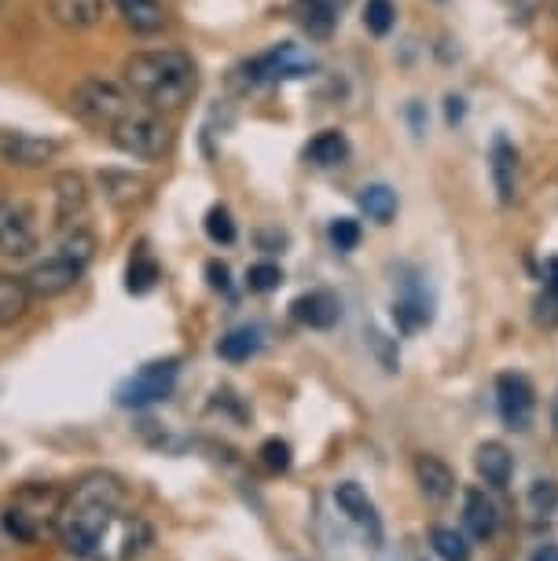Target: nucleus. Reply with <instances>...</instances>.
I'll return each instance as SVG.
<instances>
[{"label":"nucleus","mask_w":558,"mask_h":561,"mask_svg":"<svg viewBox=\"0 0 558 561\" xmlns=\"http://www.w3.org/2000/svg\"><path fill=\"white\" fill-rule=\"evenodd\" d=\"M125 481L118 473L92 470L67 489L56 517V536L67 554L81 561H111L114 536L125 522Z\"/></svg>","instance_id":"1"},{"label":"nucleus","mask_w":558,"mask_h":561,"mask_svg":"<svg viewBox=\"0 0 558 561\" xmlns=\"http://www.w3.org/2000/svg\"><path fill=\"white\" fill-rule=\"evenodd\" d=\"M122 81L151 111H176L192 100L198 70L192 56H184V51L158 48V51H136V56L125 59Z\"/></svg>","instance_id":"2"},{"label":"nucleus","mask_w":558,"mask_h":561,"mask_svg":"<svg viewBox=\"0 0 558 561\" xmlns=\"http://www.w3.org/2000/svg\"><path fill=\"white\" fill-rule=\"evenodd\" d=\"M62 489L56 484H23L8 506L0 511V528L15 543H37L45 528H56L59 506H62Z\"/></svg>","instance_id":"3"},{"label":"nucleus","mask_w":558,"mask_h":561,"mask_svg":"<svg viewBox=\"0 0 558 561\" xmlns=\"http://www.w3.org/2000/svg\"><path fill=\"white\" fill-rule=\"evenodd\" d=\"M133 107H136V96L125 89V81L118 84L111 78H86L73 84V92H70V111L86 125H92V129L111 133V125L122 122Z\"/></svg>","instance_id":"4"},{"label":"nucleus","mask_w":558,"mask_h":561,"mask_svg":"<svg viewBox=\"0 0 558 561\" xmlns=\"http://www.w3.org/2000/svg\"><path fill=\"white\" fill-rule=\"evenodd\" d=\"M111 144L118 147L122 154L151 162V158H162L170 151V125L151 111L133 107L122 122L111 125Z\"/></svg>","instance_id":"5"},{"label":"nucleus","mask_w":558,"mask_h":561,"mask_svg":"<svg viewBox=\"0 0 558 561\" xmlns=\"http://www.w3.org/2000/svg\"><path fill=\"white\" fill-rule=\"evenodd\" d=\"M176 378H181V359H151V364H144L136 370L133 378H125L118 386V408H129V411H144L151 404H162V400H170Z\"/></svg>","instance_id":"6"},{"label":"nucleus","mask_w":558,"mask_h":561,"mask_svg":"<svg viewBox=\"0 0 558 561\" xmlns=\"http://www.w3.org/2000/svg\"><path fill=\"white\" fill-rule=\"evenodd\" d=\"M497 408H500V419L508 430H514V433L529 430L533 415H536V389L529 378L519 375V370H503V375H497Z\"/></svg>","instance_id":"7"},{"label":"nucleus","mask_w":558,"mask_h":561,"mask_svg":"<svg viewBox=\"0 0 558 561\" xmlns=\"http://www.w3.org/2000/svg\"><path fill=\"white\" fill-rule=\"evenodd\" d=\"M81 275H86V264L70 261L67 253H52V257L37 261L34 268L26 272V287L34 298L41 301H52V298H62V294H70L73 287L81 283Z\"/></svg>","instance_id":"8"},{"label":"nucleus","mask_w":558,"mask_h":561,"mask_svg":"<svg viewBox=\"0 0 558 561\" xmlns=\"http://www.w3.org/2000/svg\"><path fill=\"white\" fill-rule=\"evenodd\" d=\"M37 250V225L26 203L0 195V253L4 257H30Z\"/></svg>","instance_id":"9"},{"label":"nucleus","mask_w":558,"mask_h":561,"mask_svg":"<svg viewBox=\"0 0 558 561\" xmlns=\"http://www.w3.org/2000/svg\"><path fill=\"white\" fill-rule=\"evenodd\" d=\"M62 144L34 133H0V162L15 169H45L59 158Z\"/></svg>","instance_id":"10"},{"label":"nucleus","mask_w":558,"mask_h":561,"mask_svg":"<svg viewBox=\"0 0 558 561\" xmlns=\"http://www.w3.org/2000/svg\"><path fill=\"white\" fill-rule=\"evenodd\" d=\"M316 67L312 56H305L301 48L280 45L272 51H261L258 59L247 62V78L250 81H287V78H305Z\"/></svg>","instance_id":"11"},{"label":"nucleus","mask_w":558,"mask_h":561,"mask_svg":"<svg viewBox=\"0 0 558 561\" xmlns=\"http://www.w3.org/2000/svg\"><path fill=\"white\" fill-rule=\"evenodd\" d=\"M89 214V184L81 173H59L52 180V220L56 228H73Z\"/></svg>","instance_id":"12"},{"label":"nucleus","mask_w":558,"mask_h":561,"mask_svg":"<svg viewBox=\"0 0 558 561\" xmlns=\"http://www.w3.org/2000/svg\"><path fill=\"white\" fill-rule=\"evenodd\" d=\"M291 316L309 331H331L342 320V301L331 290H309L291 305Z\"/></svg>","instance_id":"13"},{"label":"nucleus","mask_w":558,"mask_h":561,"mask_svg":"<svg viewBox=\"0 0 558 561\" xmlns=\"http://www.w3.org/2000/svg\"><path fill=\"white\" fill-rule=\"evenodd\" d=\"M34 294L26 287V275L0 272V331H12L30 316Z\"/></svg>","instance_id":"14"},{"label":"nucleus","mask_w":558,"mask_h":561,"mask_svg":"<svg viewBox=\"0 0 558 561\" xmlns=\"http://www.w3.org/2000/svg\"><path fill=\"white\" fill-rule=\"evenodd\" d=\"M489 169H492V184H497L500 203H514L519 195V151L508 136H497L489 151Z\"/></svg>","instance_id":"15"},{"label":"nucleus","mask_w":558,"mask_h":561,"mask_svg":"<svg viewBox=\"0 0 558 561\" xmlns=\"http://www.w3.org/2000/svg\"><path fill=\"white\" fill-rule=\"evenodd\" d=\"M48 15L62 30H92L107 15V0H48Z\"/></svg>","instance_id":"16"},{"label":"nucleus","mask_w":558,"mask_h":561,"mask_svg":"<svg viewBox=\"0 0 558 561\" xmlns=\"http://www.w3.org/2000/svg\"><path fill=\"white\" fill-rule=\"evenodd\" d=\"M415 481H419V492H423L430 503H445L452 500V492H456V473H452V466L445 459H437V455H419Z\"/></svg>","instance_id":"17"},{"label":"nucleus","mask_w":558,"mask_h":561,"mask_svg":"<svg viewBox=\"0 0 558 561\" xmlns=\"http://www.w3.org/2000/svg\"><path fill=\"white\" fill-rule=\"evenodd\" d=\"M334 503H339V511H342L345 517H350V522L364 525L367 533H372L375 547H378V539H383V528H378L375 503L367 500V492L361 489V484H356V481H342L339 489H334Z\"/></svg>","instance_id":"18"},{"label":"nucleus","mask_w":558,"mask_h":561,"mask_svg":"<svg viewBox=\"0 0 558 561\" xmlns=\"http://www.w3.org/2000/svg\"><path fill=\"white\" fill-rule=\"evenodd\" d=\"M497 525H500L497 503H492L486 492L481 489L463 492V528H467L474 539H492L497 536Z\"/></svg>","instance_id":"19"},{"label":"nucleus","mask_w":558,"mask_h":561,"mask_svg":"<svg viewBox=\"0 0 558 561\" xmlns=\"http://www.w3.org/2000/svg\"><path fill=\"white\" fill-rule=\"evenodd\" d=\"M474 470H478V478L492 484V489H508L511 473H514V459L500 440H486L474 451Z\"/></svg>","instance_id":"20"},{"label":"nucleus","mask_w":558,"mask_h":561,"mask_svg":"<svg viewBox=\"0 0 558 561\" xmlns=\"http://www.w3.org/2000/svg\"><path fill=\"white\" fill-rule=\"evenodd\" d=\"M100 187L107 195V203L118 209H129L147 195V180L140 173H133V169H103Z\"/></svg>","instance_id":"21"},{"label":"nucleus","mask_w":558,"mask_h":561,"mask_svg":"<svg viewBox=\"0 0 558 561\" xmlns=\"http://www.w3.org/2000/svg\"><path fill=\"white\" fill-rule=\"evenodd\" d=\"M294 19L312 41H328L334 34V8L328 0H294Z\"/></svg>","instance_id":"22"},{"label":"nucleus","mask_w":558,"mask_h":561,"mask_svg":"<svg viewBox=\"0 0 558 561\" xmlns=\"http://www.w3.org/2000/svg\"><path fill=\"white\" fill-rule=\"evenodd\" d=\"M350 158V140L339 133V129H328L320 136H312L309 147H305V162L320 165V169H331V165H342Z\"/></svg>","instance_id":"23"},{"label":"nucleus","mask_w":558,"mask_h":561,"mask_svg":"<svg viewBox=\"0 0 558 561\" xmlns=\"http://www.w3.org/2000/svg\"><path fill=\"white\" fill-rule=\"evenodd\" d=\"M118 8L125 15V26L136 30V34H155L166 23V12L158 0H118Z\"/></svg>","instance_id":"24"},{"label":"nucleus","mask_w":558,"mask_h":561,"mask_svg":"<svg viewBox=\"0 0 558 561\" xmlns=\"http://www.w3.org/2000/svg\"><path fill=\"white\" fill-rule=\"evenodd\" d=\"M217 353H220V359H228V364H247L250 356L261 353V331L258 327H239V331L220 337Z\"/></svg>","instance_id":"25"},{"label":"nucleus","mask_w":558,"mask_h":561,"mask_svg":"<svg viewBox=\"0 0 558 561\" xmlns=\"http://www.w3.org/2000/svg\"><path fill=\"white\" fill-rule=\"evenodd\" d=\"M158 279H162V268H158V261L151 257V253L136 250L133 261H129V268H125V290L140 298V294H151L158 287Z\"/></svg>","instance_id":"26"},{"label":"nucleus","mask_w":558,"mask_h":561,"mask_svg":"<svg viewBox=\"0 0 558 561\" xmlns=\"http://www.w3.org/2000/svg\"><path fill=\"white\" fill-rule=\"evenodd\" d=\"M430 547L441 561H470V543L467 536L456 533V528H445V525H434L430 528Z\"/></svg>","instance_id":"27"},{"label":"nucleus","mask_w":558,"mask_h":561,"mask_svg":"<svg viewBox=\"0 0 558 561\" xmlns=\"http://www.w3.org/2000/svg\"><path fill=\"white\" fill-rule=\"evenodd\" d=\"M361 209L375 220V225H389L397 214V195L389 192L386 184H367L361 192Z\"/></svg>","instance_id":"28"},{"label":"nucleus","mask_w":558,"mask_h":561,"mask_svg":"<svg viewBox=\"0 0 558 561\" xmlns=\"http://www.w3.org/2000/svg\"><path fill=\"white\" fill-rule=\"evenodd\" d=\"M59 253H67L70 261H78V264H92V257H96V236L92 231H86L81 225H73V228H67L62 231V239H59V247H56Z\"/></svg>","instance_id":"29"},{"label":"nucleus","mask_w":558,"mask_h":561,"mask_svg":"<svg viewBox=\"0 0 558 561\" xmlns=\"http://www.w3.org/2000/svg\"><path fill=\"white\" fill-rule=\"evenodd\" d=\"M258 462L265 466V473H272V478H280V473H287V470H291L294 451H291V444H287V440L269 437V440L258 448Z\"/></svg>","instance_id":"30"},{"label":"nucleus","mask_w":558,"mask_h":561,"mask_svg":"<svg viewBox=\"0 0 558 561\" xmlns=\"http://www.w3.org/2000/svg\"><path fill=\"white\" fill-rule=\"evenodd\" d=\"M280 283H283L280 264L261 261V264H250L247 268V290L250 294H272V290H280Z\"/></svg>","instance_id":"31"},{"label":"nucleus","mask_w":558,"mask_h":561,"mask_svg":"<svg viewBox=\"0 0 558 561\" xmlns=\"http://www.w3.org/2000/svg\"><path fill=\"white\" fill-rule=\"evenodd\" d=\"M397 23V8H394V0H367L364 4V26L372 30L375 37H383L389 34Z\"/></svg>","instance_id":"32"},{"label":"nucleus","mask_w":558,"mask_h":561,"mask_svg":"<svg viewBox=\"0 0 558 561\" xmlns=\"http://www.w3.org/2000/svg\"><path fill=\"white\" fill-rule=\"evenodd\" d=\"M206 236L209 242H217V247H231V242H236V220H231L225 206H214L206 214Z\"/></svg>","instance_id":"33"},{"label":"nucleus","mask_w":558,"mask_h":561,"mask_svg":"<svg viewBox=\"0 0 558 561\" xmlns=\"http://www.w3.org/2000/svg\"><path fill=\"white\" fill-rule=\"evenodd\" d=\"M331 242H334V250H342V253H350L361 247V225L350 217H339L331 225Z\"/></svg>","instance_id":"34"},{"label":"nucleus","mask_w":558,"mask_h":561,"mask_svg":"<svg viewBox=\"0 0 558 561\" xmlns=\"http://www.w3.org/2000/svg\"><path fill=\"white\" fill-rule=\"evenodd\" d=\"M529 506H533L536 514H551L555 506H558V484L555 481H533Z\"/></svg>","instance_id":"35"},{"label":"nucleus","mask_w":558,"mask_h":561,"mask_svg":"<svg viewBox=\"0 0 558 561\" xmlns=\"http://www.w3.org/2000/svg\"><path fill=\"white\" fill-rule=\"evenodd\" d=\"M206 275H209V287L220 290V294H228L231 290V283H228V268L220 261H209L206 264Z\"/></svg>","instance_id":"36"},{"label":"nucleus","mask_w":558,"mask_h":561,"mask_svg":"<svg viewBox=\"0 0 558 561\" xmlns=\"http://www.w3.org/2000/svg\"><path fill=\"white\" fill-rule=\"evenodd\" d=\"M544 287H547V294L558 301V257H551L547 261V279H544Z\"/></svg>","instance_id":"37"},{"label":"nucleus","mask_w":558,"mask_h":561,"mask_svg":"<svg viewBox=\"0 0 558 561\" xmlns=\"http://www.w3.org/2000/svg\"><path fill=\"white\" fill-rule=\"evenodd\" d=\"M529 561H558V543H544V547H536Z\"/></svg>","instance_id":"38"},{"label":"nucleus","mask_w":558,"mask_h":561,"mask_svg":"<svg viewBox=\"0 0 558 561\" xmlns=\"http://www.w3.org/2000/svg\"><path fill=\"white\" fill-rule=\"evenodd\" d=\"M551 426H555V437H558V393H555V404H551Z\"/></svg>","instance_id":"39"}]
</instances>
